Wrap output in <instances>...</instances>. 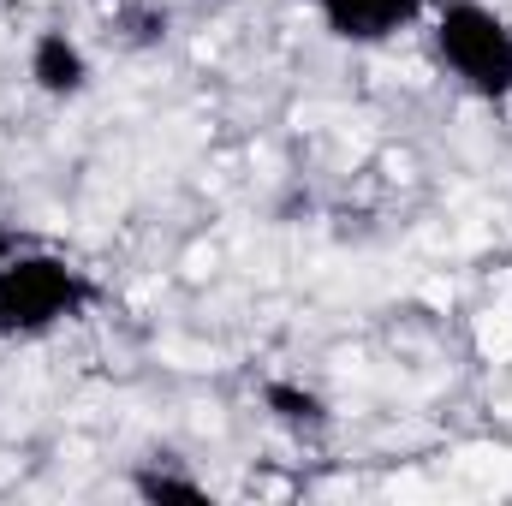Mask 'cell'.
<instances>
[{
	"instance_id": "7a4b0ae2",
	"label": "cell",
	"mask_w": 512,
	"mask_h": 506,
	"mask_svg": "<svg viewBox=\"0 0 512 506\" xmlns=\"http://www.w3.org/2000/svg\"><path fill=\"white\" fill-rule=\"evenodd\" d=\"M429 42L465 96H477V102L512 96V18L495 12L489 0H441Z\"/></svg>"
},
{
	"instance_id": "6da1fadb",
	"label": "cell",
	"mask_w": 512,
	"mask_h": 506,
	"mask_svg": "<svg viewBox=\"0 0 512 506\" xmlns=\"http://www.w3.org/2000/svg\"><path fill=\"white\" fill-rule=\"evenodd\" d=\"M96 304V280L60 251L18 245L0 256V340H42Z\"/></svg>"
},
{
	"instance_id": "8992f818",
	"label": "cell",
	"mask_w": 512,
	"mask_h": 506,
	"mask_svg": "<svg viewBox=\"0 0 512 506\" xmlns=\"http://www.w3.org/2000/svg\"><path fill=\"white\" fill-rule=\"evenodd\" d=\"M131 495H143V501L215 506V489H209V483H197L191 471H173V465H161V459H149V465H137V471H131Z\"/></svg>"
},
{
	"instance_id": "52a82bcc",
	"label": "cell",
	"mask_w": 512,
	"mask_h": 506,
	"mask_svg": "<svg viewBox=\"0 0 512 506\" xmlns=\"http://www.w3.org/2000/svg\"><path fill=\"white\" fill-rule=\"evenodd\" d=\"M12 251H18V233H12V227L0 221V256H12Z\"/></svg>"
},
{
	"instance_id": "5b68a950",
	"label": "cell",
	"mask_w": 512,
	"mask_h": 506,
	"mask_svg": "<svg viewBox=\"0 0 512 506\" xmlns=\"http://www.w3.org/2000/svg\"><path fill=\"white\" fill-rule=\"evenodd\" d=\"M262 411H268L280 429H292V435H322V429L334 423V405H328L316 387L286 381V376H268V381H262Z\"/></svg>"
},
{
	"instance_id": "3957f363",
	"label": "cell",
	"mask_w": 512,
	"mask_h": 506,
	"mask_svg": "<svg viewBox=\"0 0 512 506\" xmlns=\"http://www.w3.org/2000/svg\"><path fill=\"white\" fill-rule=\"evenodd\" d=\"M429 0H316V18L346 48H382L393 36L417 30Z\"/></svg>"
},
{
	"instance_id": "277c9868",
	"label": "cell",
	"mask_w": 512,
	"mask_h": 506,
	"mask_svg": "<svg viewBox=\"0 0 512 506\" xmlns=\"http://www.w3.org/2000/svg\"><path fill=\"white\" fill-rule=\"evenodd\" d=\"M24 78H30L36 96H48V102H78V96L90 90L96 66H90L84 42H78L72 30H36V36H30V54H24Z\"/></svg>"
}]
</instances>
